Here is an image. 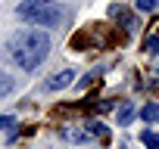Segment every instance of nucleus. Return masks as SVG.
I'll return each mask as SVG.
<instances>
[{
  "mask_svg": "<svg viewBox=\"0 0 159 149\" xmlns=\"http://www.w3.org/2000/svg\"><path fill=\"white\" fill-rule=\"evenodd\" d=\"M7 53H10V59H13L19 68L34 71V68L50 56V34L41 31V28H19L16 34H10Z\"/></svg>",
  "mask_w": 159,
  "mask_h": 149,
  "instance_id": "1",
  "label": "nucleus"
},
{
  "mask_svg": "<svg viewBox=\"0 0 159 149\" xmlns=\"http://www.w3.org/2000/svg\"><path fill=\"white\" fill-rule=\"evenodd\" d=\"M16 16L25 19L28 25H38V28H56L66 22L69 10L59 6L56 0H22L16 6Z\"/></svg>",
  "mask_w": 159,
  "mask_h": 149,
  "instance_id": "2",
  "label": "nucleus"
},
{
  "mask_svg": "<svg viewBox=\"0 0 159 149\" xmlns=\"http://www.w3.org/2000/svg\"><path fill=\"white\" fill-rule=\"evenodd\" d=\"M69 84H75V71H72V68H62L59 74H53V78L47 81V90L56 93V90H66Z\"/></svg>",
  "mask_w": 159,
  "mask_h": 149,
  "instance_id": "3",
  "label": "nucleus"
},
{
  "mask_svg": "<svg viewBox=\"0 0 159 149\" xmlns=\"http://www.w3.org/2000/svg\"><path fill=\"white\" fill-rule=\"evenodd\" d=\"M59 134H62V140H69V143H88V140H91L88 130H81V127H69V124H66Z\"/></svg>",
  "mask_w": 159,
  "mask_h": 149,
  "instance_id": "4",
  "label": "nucleus"
},
{
  "mask_svg": "<svg viewBox=\"0 0 159 149\" xmlns=\"http://www.w3.org/2000/svg\"><path fill=\"white\" fill-rule=\"evenodd\" d=\"M140 118H143L147 124H153V121H159V106H156V103L150 100V103H147V106L140 109Z\"/></svg>",
  "mask_w": 159,
  "mask_h": 149,
  "instance_id": "5",
  "label": "nucleus"
},
{
  "mask_svg": "<svg viewBox=\"0 0 159 149\" xmlns=\"http://www.w3.org/2000/svg\"><path fill=\"white\" fill-rule=\"evenodd\" d=\"M13 78H10V74H3V71H0V100H3V96H10L13 93Z\"/></svg>",
  "mask_w": 159,
  "mask_h": 149,
  "instance_id": "6",
  "label": "nucleus"
},
{
  "mask_svg": "<svg viewBox=\"0 0 159 149\" xmlns=\"http://www.w3.org/2000/svg\"><path fill=\"white\" fill-rule=\"evenodd\" d=\"M140 143H143L147 149H159V137H156L153 130H143V134H140Z\"/></svg>",
  "mask_w": 159,
  "mask_h": 149,
  "instance_id": "7",
  "label": "nucleus"
},
{
  "mask_svg": "<svg viewBox=\"0 0 159 149\" xmlns=\"http://www.w3.org/2000/svg\"><path fill=\"white\" fill-rule=\"evenodd\" d=\"M131 118H134V106H131V103H125V106L119 109V124H128Z\"/></svg>",
  "mask_w": 159,
  "mask_h": 149,
  "instance_id": "8",
  "label": "nucleus"
},
{
  "mask_svg": "<svg viewBox=\"0 0 159 149\" xmlns=\"http://www.w3.org/2000/svg\"><path fill=\"white\" fill-rule=\"evenodd\" d=\"M156 3H159V0H137L134 6H137L140 13H153V10H156Z\"/></svg>",
  "mask_w": 159,
  "mask_h": 149,
  "instance_id": "9",
  "label": "nucleus"
},
{
  "mask_svg": "<svg viewBox=\"0 0 159 149\" xmlns=\"http://www.w3.org/2000/svg\"><path fill=\"white\" fill-rule=\"evenodd\" d=\"M156 47H159V37H156V34H150V37L143 40V50H147V53H156Z\"/></svg>",
  "mask_w": 159,
  "mask_h": 149,
  "instance_id": "10",
  "label": "nucleus"
},
{
  "mask_svg": "<svg viewBox=\"0 0 159 149\" xmlns=\"http://www.w3.org/2000/svg\"><path fill=\"white\" fill-rule=\"evenodd\" d=\"M0 127H7V130H13V127H16V118H13V115H3V118H0Z\"/></svg>",
  "mask_w": 159,
  "mask_h": 149,
  "instance_id": "11",
  "label": "nucleus"
},
{
  "mask_svg": "<svg viewBox=\"0 0 159 149\" xmlns=\"http://www.w3.org/2000/svg\"><path fill=\"white\" fill-rule=\"evenodd\" d=\"M94 134H97V137H103V140H106V137H109V130H106V127H103V124H94Z\"/></svg>",
  "mask_w": 159,
  "mask_h": 149,
  "instance_id": "12",
  "label": "nucleus"
}]
</instances>
